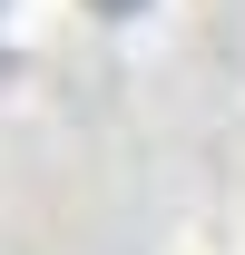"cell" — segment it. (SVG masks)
Instances as JSON below:
<instances>
[{
  "label": "cell",
  "instance_id": "obj_1",
  "mask_svg": "<svg viewBox=\"0 0 245 255\" xmlns=\"http://www.w3.org/2000/svg\"><path fill=\"white\" fill-rule=\"evenodd\" d=\"M89 10H108V20H127V10H147V0H89Z\"/></svg>",
  "mask_w": 245,
  "mask_h": 255
}]
</instances>
